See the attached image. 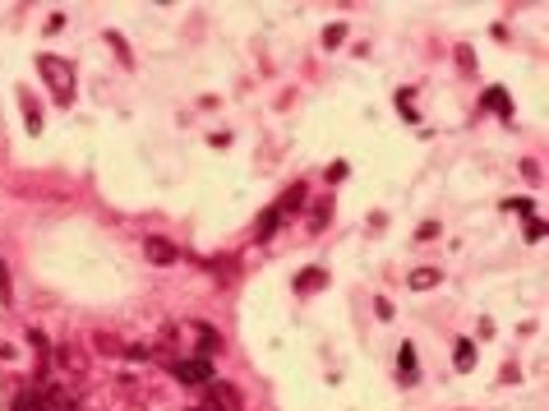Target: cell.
<instances>
[{
  "instance_id": "cell-1",
  "label": "cell",
  "mask_w": 549,
  "mask_h": 411,
  "mask_svg": "<svg viewBox=\"0 0 549 411\" xmlns=\"http://www.w3.org/2000/svg\"><path fill=\"white\" fill-rule=\"evenodd\" d=\"M37 74L51 83L55 107H69V102H74V65H69L65 56H51V51H42V56H37Z\"/></svg>"
},
{
  "instance_id": "cell-3",
  "label": "cell",
  "mask_w": 549,
  "mask_h": 411,
  "mask_svg": "<svg viewBox=\"0 0 549 411\" xmlns=\"http://www.w3.org/2000/svg\"><path fill=\"white\" fill-rule=\"evenodd\" d=\"M203 411H240V393L231 389V384H212L208 379V402Z\"/></svg>"
},
{
  "instance_id": "cell-5",
  "label": "cell",
  "mask_w": 549,
  "mask_h": 411,
  "mask_svg": "<svg viewBox=\"0 0 549 411\" xmlns=\"http://www.w3.org/2000/svg\"><path fill=\"white\" fill-rule=\"evenodd\" d=\"M397 379H402V384H416L420 379V361H416V346L411 342L397 346Z\"/></svg>"
},
{
  "instance_id": "cell-9",
  "label": "cell",
  "mask_w": 549,
  "mask_h": 411,
  "mask_svg": "<svg viewBox=\"0 0 549 411\" xmlns=\"http://www.w3.org/2000/svg\"><path fill=\"white\" fill-rule=\"evenodd\" d=\"M194 333H198V356H208L212 361V351L222 346V333L212 328V323H194Z\"/></svg>"
},
{
  "instance_id": "cell-4",
  "label": "cell",
  "mask_w": 549,
  "mask_h": 411,
  "mask_svg": "<svg viewBox=\"0 0 549 411\" xmlns=\"http://www.w3.org/2000/svg\"><path fill=\"white\" fill-rule=\"evenodd\" d=\"M143 255L153 259L157 268H171V264H180V250L171 241H162V236H148V241H143Z\"/></svg>"
},
{
  "instance_id": "cell-20",
  "label": "cell",
  "mask_w": 549,
  "mask_h": 411,
  "mask_svg": "<svg viewBox=\"0 0 549 411\" xmlns=\"http://www.w3.org/2000/svg\"><path fill=\"white\" fill-rule=\"evenodd\" d=\"M93 337H97V351H125V346L116 342V337H107V333H93Z\"/></svg>"
},
{
  "instance_id": "cell-23",
  "label": "cell",
  "mask_w": 549,
  "mask_h": 411,
  "mask_svg": "<svg viewBox=\"0 0 549 411\" xmlns=\"http://www.w3.org/2000/svg\"><path fill=\"white\" fill-rule=\"evenodd\" d=\"M374 314H379V319H393V300L379 296V300H374Z\"/></svg>"
},
{
  "instance_id": "cell-22",
  "label": "cell",
  "mask_w": 549,
  "mask_h": 411,
  "mask_svg": "<svg viewBox=\"0 0 549 411\" xmlns=\"http://www.w3.org/2000/svg\"><path fill=\"white\" fill-rule=\"evenodd\" d=\"M0 300L10 305V268H5V264H0Z\"/></svg>"
},
{
  "instance_id": "cell-2",
  "label": "cell",
  "mask_w": 549,
  "mask_h": 411,
  "mask_svg": "<svg viewBox=\"0 0 549 411\" xmlns=\"http://www.w3.org/2000/svg\"><path fill=\"white\" fill-rule=\"evenodd\" d=\"M171 375H176L180 384H208L212 379V361L208 356H189V361H176V365H171Z\"/></svg>"
},
{
  "instance_id": "cell-11",
  "label": "cell",
  "mask_w": 549,
  "mask_h": 411,
  "mask_svg": "<svg viewBox=\"0 0 549 411\" xmlns=\"http://www.w3.org/2000/svg\"><path fill=\"white\" fill-rule=\"evenodd\" d=\"M300 208H305V185H291L282 194V203H277V213L286 217V213H300Z\"/></svg>"
},
{
  "instance_id": "cell-19",
  "label": "cell",
  "mask_w": 549,
  "mask_h": 411,
  "mask_svg": "<svg viewBox=\"0 0 549 411\" xmlns=\"http://www.w3.org/2000/svg\"><path fill=\"white\" fill-rule=\"evenodd\" d=\"M107 42L116 46V51H121V60H125V65H130V46H125V37H121V33H107Z\"/></svg>"
},
{
  "instance_id": "cell-13",
  "label": "cell",
  "mask_w": 549,
  "mask_h": 411,
  "mask_svg": "<svg viewBox=\"0 0 549 411\" xmlns=\"http://www.w3.org/2000/svg\"><path fill=\"white\" fill-rule=\"evenodd\" d=\"M236 264H240V259H208V273H212V278H222V282H231V278H236Z\"/></svg>"
},
{
  "instance_id": "cell-25",
  "label": "cell",
  "mask_w": 549,
  "mask_h": 411,
  "mask_svg": "<svg viewBox=\"0 0 549 411\" xmlns=\"http://www.w3.org/2000/svg\"><path fill=\"white\" fill-rule=\"evenodd\" d=\"M416 236H420V241H434V236H439V222H425Z\"/></svg>"
},
{
  "instance_id": "cell-18",
  "label": "cell",
  "mask_w": 549,
  "mask_h": 411,
  "mask_svg": "<svg viewBox=\"0 0 549 411\" xmlns=\"http://www.w3.org/2000/svg\"><path fill=\"white\" fill-rule=\"evenodd\" d=\"M527 241H545V222H540L536 213L527 217Z\"/></svg>"
},
{
  "instance_id": "cell-24",
  "label": "cell",
  "mask_w": 549,
  "mask_h": 411,
  "mask_svg": "<svg viewBox=\"0 0 549 411\" xmlns=\"http://www.w3.org/2000/svg\"><path fill=\"white\" fill-rule=\"evenodd\" d=\"M323 222H328V208H314V217H309V227H314V231H323Z\"/></svg>"
},
{
  "instance_id": "cell-8",
  "label": "cell",
  "mask_w": 549,
  "mask_h": 411,
  "mask_svg": "<svg viewBox=\"0 0 549 411\" xmlns=\"http://www.w3.org/2000/svg\"><path fill=\"white\" fill-rule=\"evenodd\" d=\"M439 282H443V268H411L407 287L411 291H429V287H439Z\"/></svg>"
},
{
  "instance_id": "cell-21",
  "label": "cell",
  "mask_w": 549,
  "mask_h": 411,
  "mask_svg": "<svg viewBox=\"0 0 549 411\" xmlns=\"http://www.w3.org/2000/svg\"><path fill=\"white\" fill-rule=\"evenodd\" d=\"M457 65L466 69V74H471V69H475V56H471V46H461V51H457Z\"/></svg>"
},
{
  "instance_id": "cell-14",
  "label": "cell",
  "mask_w": 549,
  "mask_h": 411,
  "mask_svg": "<svg viewBox=\"0 0 549 411\" xmlns=\"http://www.w3.org/2000/svg\"><path fill=\"white\" fill-rule=\"evenodd\" d=\"M341 37H346V23H328V28H323V46H341Z\"/></svg>"
},
{
  "instance_id": "cell-26",
  "label": "cell",
  "mask_w": 549,
  "mask_h": 411,
  "mask_svg": "<svg viewBox=\"0 0 549 411\" xmlns=\"http://www.w3.org/2000/svg\"><path fill=\"white\" fill-rule=\"evenodd\" d=\"M37 411H51V407H46V402H42V407H37Z\"/></svg>"
},
{
  "instance_id": "cell-27",
  "label": "cell",
  "mask_w": 549,
  "mask_h": 411,
  "mask_svg": "<svg viewBox=\"0 0 549 411\" xmlns=\"http://www.w3.org/2000/svg\"><path fill=\"white\" fill-rule=\"evenodd\" d=\"M189 411H203V407H189Z\"/></svg>"
},
{
  "instance_id": "cell-16",
  "label": "cell",
  "mask_w": 549,
  "mask_h": 411,
  "mask_svg": "<svg viewBox=\"0 0 549 411\" xmlns=\"http://www.w3.org/2000/svg\"><path fill=\"white\" fill-rule=\"evenodd\" d=\"M503 208H513V213H522V217H531V213H536V203H531L527 194H517V199H508Z\"/></svg>"
},
{
  "instance_id": "cell-12",
  "label": "cell",
  "mask_w": 549,
  "mask_h": 411,
  "mask_svg": "<svg viewBox=\"0 0 549 411\" xmlns=\"http://www.w3.org/2000/svg\"><path fill=\"white\" fill-rule=\"evenodd\" d=\"M323 282H328V273H323V268H305V273L296 278V291H319Z\"/></svg>"
},
{
  "instance_id": "cell-7",
  "label": "cell",
  "mask_w": 549,
  "mask_h": 411,
  "mask_svg": "<svg viewBox=\"0 0 549 411\" xmlns=\"http://www.w3.org/2000/svg\"><path fill=\"white\" fill-rule=\"evenodd\" d=\"M277 222H282V213H277V203H273V208L259 213V222H254V241H273V236H277Z\"/></svg>"
},
{
  "instance_id": "cell-10",
  "label": "cell",
  "mask_w": 549,
  "mask_h": 411,
  "mask_svg": "<svg viewBox=\"0 0 549 411\" xmlns=\"http://www.w3.org/2000/svg\"><path fill=\"white\" fill-rule=\"evenodd\" d=\"M452 365H457L461 375H466V370L475 365V342H471V337H461V342L452 346Z\"/></svg>"
},
{
  "instance_id": "cell-17",
  "label": "cell",
  "mask_w": 549,
  "mask_h": 411,
  "mask_svg": "<svg viewBox=\"0 0 549 411\" xmlns=\"http://www.w3.org/2000/svg\"><path fill=\"white\" fill-rule=\"evenodd\" d=\"M23 337H28V346H33V351H42V356H46V346H51V342H46V333H42V328H28Z\"/></svg>"
},
{
  "instance_id": "cell-15",
  "label": "cell",
  "mask_w": 549,
  "mask_h": 411,
  "mask_svg": "<svg viewBox=\"0 0 549 411\" xmlns=\"http://www.w3.org/2000/svg\"><path fill=\"white\" fill-rule=\"evenodd\" d=\"M397 112L407 116V121H420V116H416V97H411V93H407V88L397 93Z\"/></svg>"
},
{
  "instance_id": "cell-6",
  "label": "cell",
  "mask_w": 549,
  "mask_h": 411,
  "mask_svg": "<svg viewBox=\"0 0 549 411\" xmlns=\"http://www.w3.org/2000/svg\"><path fill=\"white\" fill-rule=\"evenodd\" d=\"M480 107H484V112H499L503 121H513V116H517L513 97H508L503 88H484V93H480Z\"/></svg>"
}]
</instances>
